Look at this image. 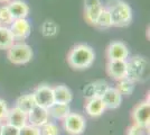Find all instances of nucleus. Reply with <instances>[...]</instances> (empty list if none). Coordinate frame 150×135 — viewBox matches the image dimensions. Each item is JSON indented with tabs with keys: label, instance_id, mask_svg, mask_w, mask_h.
<instances>
[{
	"label": "nucleus",
	"instance_id": "nucleus-30",
	"mask_svg": "<svg viewBox=\"0 0 150 135\" xmlns=\"http://www.w3.org/2000/svg\"><path fill=\"white\" fill-rule=\"evenodd\" d=\"M83 96L85 97L86 99H91V98L94 97V90L92 84H88L84 87V89H83Z\"/></svg>",
	"mask_w": 150,
	"mask_h": 135
},
{
	"label": "nucleus",
	"instance_id": "nucleus-15",
	"mask_svg": "<svg viewBox=\"0 0 150 135\" xmlns=\"http://www.w3.org/2000/svg\"><path fill=\"white\" fill-rule=\"evenodd\" d=\"M8 9L13 15V19L26 18L29 14V7L23 0H11L8 2Z\"/></svg>",
	"mask_w": 150,
	"mask_h": 135
},
{
	"label": "nucleus",
	"instance_id": "nucleus-7",
	"mask_svg": "<svg viewBox=\"0 0 150 135\" xmlns=\"http://www.w3.org/2000/svg\"><path fill=\"white\" fill-rule=\"evenodd\" d=\"M106 58L109 61H114V60L127 61L129 58V49L123 42L120 41L112 42L106 49Z\"/></svg>",
	"mask_w": 150,
	"mask_h": 135
},
{
	"label": "nucleus",
	"instance_id": "nucleus-27",
	"mask_svg": "<svg viewBox=\"0 0 150 135\" xmlns=\"http://www.w3.org/2000/svg\"><path fill=\"white\" fill-rule=\"evenodd\" d=\"M40 135H58L59 134V129L55 123L47 122L44 124L42 127H39Z\"/></svg>",
	"mask_w": 150,
	"mask_h": 135
},
{
	"label": "nucleus",
	"instance_id": "nucleus-31",
	"mask_svg": "<svg viewBox=\"0 0 150 135\" xmlns=\"http://www.w3.org/2000/svg\"><path fill=\"white\" fill-rule=\"evenodd\" d=\"M8 113V107H7V103L5 100L0 99V122L2 119H5Z\"/></svg>",
	"mask_w": 150,
	"mask_h": 135
},
{
	"label": "nucleus",
	"instance_id": "nucleus-19",
	"mask_svg": "<svg viewBox=\"0 0 150 135\" xmlns=\"http://www.w3.org/2000/svg\"><path fill=\"white\" fill-rule=\"evenodd\" d=\"M35 106H36V101L34 99L33 94H26V95L18 97V99L16 101V107L23 110L26 114H28Z\"/></svg>",
	"mask_w": 150,
	"mask_h": 135
},
{
	"label": "nucleus",
	"instance_id": "nucleus-25",
	"mask_svg": "<svg viewBox=\"0 0 150 135\" xmlns=\"http://www.w3.org/2000/svg\"><path fill=\"white\" fill-rule=\"evenodd\" d=\"M127 135H150L149 126H144V125L133 123L128 129Z\"/></svg>",
	"mask_w": 150,
	"mask_h": 135
},
{
	"label": "nucleus",
	"instance_id": "nucleus-13",
	"mask_svg": "<svg viewBox=\"0 0 150 135\" xmlns=\"http://www.w3.org/2000/svg\"><path fill=\"white\" fill-rule=\"evenodd\" d=\"M101 99H102L103 104L105 105L106 108L115 109V108L120 107V105L122 103V95L115 88L109 87L108 90L103 94V96L101 97Z\"/></svg>",
	"mask_w": 150,
	"mask_h": 135
},
{
	"label": "nucleus",
	"instance_id": "nucleus-32",
	"mask_svg": "<svg viewBox=\"0 0 150 135\" xmlns=\"http://www.w3.org/2000/svg\"><path fill=\"white\" fill-rule=\"evenodd\" d=\"M9 1H11V0H0V4H8Z\"/></svg>",
	"mask_w": 150,
	"mask_h": 135
},
{
	"label": "nucleus",
	"instance_id": "nucleus-3",
	"mask_svg": "<svg viewBox=\"0 0 150 135\" xmlns=\"http://www.w3.org/2000/svg\"><path fill=\"white\" fill-rule=\"evenodd\" d=\"M127 78L133 82H146L149 79V62L144 56L136 55L127 61Z\"/></svg>",
	"mask_w": 150,
	"mask_h": 135
},
{
	"label": "nucleus",
	"instance_id": "nucleus-5",
	"mask_svg": "<svg viewBox=\"0 0 150 135\" xmlns=\"http://www.w3.org/2000/svg\"><path fill=\"white\" fill-rule=\"evenodd\" d=\"M63 121L64 129L69 135H81L86 127L85 118L77 113H69Z\"/></svg>",
	"mask_w": 150,
	"mask_h": 135
},
{
	"label": "nucleus",
	"instance_id": "nucleus-22",
	"mask_svg": "<svg viewBox=\"0 0 150 135\" xmlns=\"http://www.w3.org/2000/svg\"><path fill=\"white\" fill-rule=\"evenodd\" d=\"M134 87H136V82H133L129 78H125V79H121V80L118 81L115 89L118 90L121 95L129 96L133 92Z\"/></svg>",
	"mask_w": 150,
	"mask_h": 135
},
{
	"label": "nucleus",
	"instance_id": "nucleus-2",
	"mask_svg": "<svg viewBox=\"0 0 150 135\" xmlns=\"http://www.w3.org/2000/svg\"><path fill=\"white\" fill-rule=\"evenodd\" d=\"M110 13L112 26L115 27H125L129 26L132 21V9L125 1L113 0L109 2V8H106Z\"/></svg>",
	"mask_w": 150,
	"mask_h": 135
},
{
	"label": "nucleus",
	"instance_id": "nucleus-12",
	"mask_svg": "<svg viewBox=\"0 0 150 135\" xmlns=\"http://www.w3.org/2000/svg\"><path fill=\"white\" fill-rule=\"evenodd\" d=\"M106 72L110 77L119 81L121 79L127 78V61L125 60H114L108 61Z\"/></svg>",
	"mask_w": 150,
	"mask_h": 135
},
{
	"label": "nucleus",
	"instance_id": "nucleus-1",
	"mask_svg": "<svg viewBox=\"0 0 150 135\" xmlns=\"http://www.w3.org/2000/svg\"><path fill=\"white\" fill-rule=\"evenodd\" d=\"M95 53L91 46L86 44H77L73 46L67 55V62L75 70H85L94 63Z\"/></svg>",
	"mask_w": 150,
	"mask_h": 135
},
{
	"label": "nucleus",
	"instance_id": "nucleus-24",
	"mask_svg": "<svg viewBox=\"0 0 150 135\" xmlns=\"http://www.w3.org/2000/svg\"><path fill=\"white\" fill-rule=\"evenodd\" d=\"M13 21V15L10 14L7 6L0 7V26H10Z\"/></svg>",
	"mask_w": 150,
	"mask_h": 135
},
{
	"label": "nucleus",
	"instance_id": "nucleus-20",
	"mask_svg": "<svg viewBox=\"0 0 150 135\" xmlns=\"http://www.w3.org/2000/svg\"><path fill=\"white\" fill-rule=\"evenodd\" d=\"M15 41L13 34L10 32L9 27L0 26V50H8L15 44Z\"/></svg>",
	"mask_w": 150,
	"mask_h": 135
},
{
	"label": "nucleus",
	"instance_id": "nucleus-33",
	"mask_svg": "<svg viewBox=\"0 0 150 135\" xmlns=\"http://www.w3.org/2000/svg\"><path fill=\"white\" fill-rule=\"evenodd\" d=\"M1 129H2V124L0 123V135H1Z\"/></svg>",
	"mask_w": 150,
	"mask_h": 135
},
{
	"label": "nucleus",
	"instance_id": "nucleus-11",
	"mask_svg": "<svg viewBox=\"0 0 150 135\" xmlns=\"http://www.w3.org/2000/svg\"><path fill=\"white\" fill-rule=\"evenodd\" d=\"M27 118H28V123L30 125L36 126V127H42L44 124L50 122V113H48L47 108L36 105L27 114Z\"/></svg>",
	"mask_w": 150,
	"mask_h": 135
},
{
	"label": "nucleus",
	"instance_id": "nucleus-9",
	"mask_svg": "<svg viewBox=\"0 0 150 135\" xmlns=\"http://www.w3.org/2000/svg\"><path fill=\"white\" fill-rule=\"evenodd\" d=\"M132 119L136 124L149 126L150 122V104L149 100L139 103L132 110Z\"/></svg>",
	"mask_w": 150,
	"mask_h": 135
},
{
	"label": "nucleus",
	"instance_id": "nucleus-23",
	"mask_svg": "<svg viewBox=\"0 0 150 135\" xmlns=\"http://www.w3.org/2000/svg\"><path fill=\"white\" fill-rule=\"evenodd\" d=\"M58 25L54 20L47 19L45 20L44 23L40 26V33L43 34V36L45 37H53L55 36L57 33H58Z\"/></svg>",
	"mask_w": 150,
	"mask_h": 135
},
{
	"label": "nucleus",
	"instance_id": "nucleus-6",
	"mask_svg": "<svg viewBox=\"0 0 150 135\" xmlns=\"http://www.w3.org/2000/svg\"><path fill=\"white\" fill-rule=\"evenodd\" d=\"M34 99L36 101L37 106L44 107V108H50L53 104L55 103L54 100V92H53V88L50 84H40L35 89L33 92Z\"/></svg>",
	"mask_w": 150,
	"mask_h": 135
},
{
	"label": "nucleus",
	"instance_id": "nucleus-21",
	"mask_svg": "<svg viewBox=\"0 0 150 135\" xmlns=\"http://www.w3.org/2000/svg\"><path fill=\"white\" fill-rule=\"evenodd\" d=\"M94 26L99 29H108L110 27H112V20H111V16H110V13L109 10L104 8L101 14L99 15V17L96 18L95 23H94Z\"/></svg>",
	"mask_w": 150,
	"mask_h": 135
},
{
	"label": "nucleus",
	"instance_id": "nucleus-29",
	"mask_svg": "<svg viewBox=\"0 0 150 135\" xmlns=\"http://www.w3.org/2000/svg\"><path fill=\"white\" fill-rule=\"evenodd\" d=\"M19 129H20L6 123V124H2L1 135H19Z\"/></svg>",
	"mask_w": 150,
	"mask_h": 135
},
{
	"label": "nucleus",
	"instance_id": "nucleus-26",
	"mask_svg": "<svg viewBox=\"0 0 150 135\" xmlns=\"http://www.w3.org/2000/svg\"><path fill=\"white\" fill-rule=\"evenodd\" d=\"M92 86H93L94 90V97H100V98L103 96V94L110 87L105 80H96V81L92 82Z\"/></svg>",
	"mask_w": 150,
	"mask_h": 135
},
{
	"label": "nucleus",
	"instance_id": "nucleus-28",
	"mask_svg": "<svg viewBox=\"0 0 150 135\" xmlns=\"http://www.w3.org/2000/svg\"><path fill=\"white\" fill-rule=\"evenodd\" d=\"M19 135H40L39 127L33 126L30 124H26L19 129Z\"/></svg>",
	"mask_w": 150,
	"mask_h": 135
},
{
	"label": "nucleus",
	"instance_id": "nucleus-16",
	"mask_svg": "<svg viewBox=\"0 0 150 135\" xmlns=\"http://www.w3.org/2000/svg\"><path fill=\"white\" fill-rule=\"evenodd\" d=\"M105 105L103 104L100 97H93L91 99H88L85 104V111L91 117H99L105 111Z\"/></svg>",
	"mask_w": 150,
	"mask_h": 135
},
{
	"label": "nucleus",
	"instance_id": "nucleus-4",
	"mask_svg": "<svg viewBox=\"0 0 150 135\" xmlns=\"http://www.w3.org/2000/svg\"><path fill=\"white\" fill-rule=\"evenodd\" d=\"M33 50L28 44L15 43L7 50V59L13 64H26L33 59Z\"/></svg>",
	"mask_w": 150,
	"mask_h": 135
},
{
	"label": "nucleus",
	"instance_id": "nucleus-10",
	"mask_svg": "<svg viewBox=\"0 0 150 135\" xmlns=\"http://www.w3.org/2000/svg\"><path fill=\"white\" fill-rule=\"evenodd\" d=\"M103 9L104 7L101 0H84V18L91 25H94Z\"/></svg>",
	"mask_w": 150,
	"mask_h": 135
},
{
	"label": "nucleus",
	"instance_id": "nucleus-18",
	"mask_svg": "<svg viewBox=\"0 0 150 135\" xmlns=\"http://www.w3.org/2000/svg\"><path fill=\"white\" fill-rule=\"evenodd\" d=\"M48 113H50V116L54 117L55 119H62L63 121L71 113L69 104L54 103L48 108Z\"/></svg>",
	"mask_w": 150,
	"mask_h": 135
},
{
	"label": "nucleus",
	"instance_id": "nucleus-17",
	"mask_svg": "<svg viewBox=\"0 0 150 135\" xmlns=\"http://www.w3.org/2000/svg\"><path fill=\"white\" fill-rule=\"evenodd\" d=\"M54 92V100L55 103H63V104H69L73 100V94L64 84H59L53 88Z\"/></svg>",
	"mask_w": 150,
	"mask_h": 135
},
{
	"label": "nucleus",
	"instance_id": "nucleus-8",
	"mask_svg": "<svg viewBox=\"0 0 150 135\" xmlns=\"http://www.w3.org/2000/svg\"><path fill=\"white\" fill-rule=\"evenodd\" d=\"M9 29L13 34V39L17 41H24L28 39V36L30 35L31 26L26 18H20V19H13Z\"/></svg>",
	"mask_w": 150,
	"mask_h": 135
},
{
	"label": "nucleus",
	"instance_id": "nucleus-14",
	"mask_svg": "<svg viewBox=\"0 0 150 135\" xmlns=\"http://www.w3.org/2000/svg\"><path fill=\"white\" fill-rule=\"evenodd\" d=\"M5 119L7 121V124H10V125L16 126L18 129H21L23 126H25L26 124H28L27 114L24 113L23 110H20L19 108H17V107L8 109V113H7Z\"/></svg>",
	"mask_w": 150,
	"mask_h": 135
}]
</instances>
